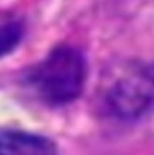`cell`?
<instances>
[{
    "instance_id": "obj_3",
    "label": "cell",
    "mask_w": 154,
    "mask_h": 155,
    "mask_svg": "<svg viewBox=\"0 0 154 155\" xmlns=\"http://www.w3.org/2000/svg\"><path fill=\"white\" fill-rule=\"evenodd\" d=\"M0 155H58L50 139L17 129H0Z\"/></svg>"
},
{
    "instance_id": "obj_1",
    "label": "cell",
    "mask_w": 154,
    "mask_h": 155,
    "mask_svg": "<svg viewBox=\"0 0 154 155\" xmlns=\"http://www.w3.org/2000/svg\"><path fill=\"white\" fill-rule=\"evenodd\" d=\"M98 107L106 117L131 122L154 106V66L128 60L103 73L96 91Z\"/></svg>"
},
{
    "instance_id": "obj_2",
    "label": "cell",
    "mask_w": 154,
    "mask_h": 155,
    "mask_svg": "<svg viewBox=\"0 0 154 155\" xmlns=\"http://www.w3.org/2000/svg\"><path fill=\"white\" fill-rule=\"evenodd\" d=\"M86 74V60L81 51L71 45H60L28 71L25 83L38 101L60 107L81 96Z\"/></svg>"
},
{
    "instance_id": "obj_4",
    "label": "cell",
    "mask_w": 154,
    "mask_h": 155,
    "mask_svg": "<svg viewBox=\"0 0 154 155\" xmlns=\"http://www.w3.org/2000/svg\"><path fill=\"white\" fill-rule=\"evenodd\" d=\"M25 33V27L20 20L9 18L0 21V58L7 56L20 45Z\"/></svg>"
}]
</instances>
